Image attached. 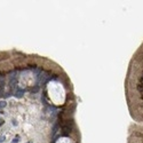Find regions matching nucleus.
<instances>
[{
	"label": "nucleus",
	"mask_w": 143,
	"mask_h": 143,
	"mask_svg": "<svg viewBox=\"0 0 143 143\" xmlns=\"http://www.w3.org/2000/svg\"><path fill=\"white\" fill-rule=\"evenodd\" d=\"M24 94V89H17V91L15 92V96L16 97H22Z\"/></svg>",
	"instance_id": "obj_1"
},
{
	"label": "nucleus",
	"mask_w": 143,
	"mask_h": 143,
	"mask_svg": "<svg viewBox=\"0 0 143 143\" xmlns=\"http://www.w3.org/2000/svg\"><path fill=\"white\" fill-rule=\"evenodd\" d=\"M6 105H7L6 101H0V109H4V108H6Z\"/></svg>",
	"instance_id": "obj_2"
},
{
	"label": "nucleus",
	"mask_w": 143,
	"mask_h": 143,
	"mask_svg": "<svg viewBox=\"0 0 143 143\" xmlns=\"http://www.w3.org/2000/svg\"><path fill=\"white\" fill-rule=\"evenodd\" d=\"M18 141H20V136H16V137H14V139L12 140V143H18Z\"/></svg>",
	"instance_id": "obj_3"
},
{
	"label": "nucleus",
	"mask_w": 143,
	"mask_h": 143,
	"mask_svg": "<svg viewBox=\"0 0 143 143\" xmlns=\"http://www.w3.org/2000/svg\"><path fill=\"white\" fill-rule=\"evenodd\" d=\"M5 139H6V137H5V136H0V143H2L5 141Z\"/></svg>",
	"instance_id": "obj_4"
},
{
	"label": "nucleus",
	"mask_w": 143,
	"mask_h": 143,
	"mask_svg": "<svg viewBox=\"0 0 143 143\" xmlns=\"http://www.w3.org/2000/svg\"><path fill=\"white\" fill-rule=\"evenodd\" d=\"M2 124H4V120H1V119H0V126L2 125Z\"/></svg>",
	"instance_id": "obj_5"
},
{
	"label": "nucleus",
	"mask_w": 143,
	"mask_h": 143,
	"mask_svg": "<svg viewBox=\"0 0 143 143\" xmlns=\"http://www.w3.org/2000/svg\"><path fill=\"white\" fill-rule=\"evenodd\" d=\"M26 143H33V142H32V141H30V142H26Z\"/></svg>",
	"instance_id": "obj_6"
}]
</instances>
